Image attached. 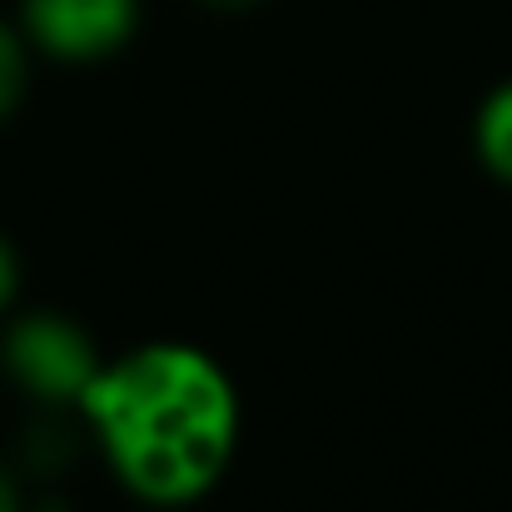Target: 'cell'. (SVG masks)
Segmentation results:
<instances>
[{"label": "cell", "instance_id": "6da1fadb", "mask_svg": "<svg viewBox=\"0 0 512 512\" xmlns=\"http://www.w3.org/2000/svg\"><path fill=\"white\" fill-rule=\"evenodd\" d=\"M95 473L135 508L189 512L234 473L249 408L234 368L194 339L115 348L75 408Z\"/></svg>", "mask_w": 512, "mask_h": 512}, {"label": "cell", "instance_id": "7a4b0ae2", "mask_svg": "<svg viewBox=\"0 0 512 512\" xmlns=\"http://www.w3.org/2000/svg\"><path fill=\"white\" fill-rule=\"evenodd\" d=\"M110 348L60 304H20L0 319V383L20 408L75 413Z\"/></svg>", "mask_w": 512, "mask_h": 512}, {"label": "cell", "instance_id": "3957f363", "mask_svg": "<svg viewBox=\"0 0 512 512\" xmlns=\"http://www.w3.org/2000/svg\"><path fill=\"white\" fill-rule=\"evenodd\" d=\"M15 20L45 65L95 70L140 40L145 0H15Z\"/></svg>", "mask_w": 512, "mask_h": 512}, {"label": "cell", "instance_id": "5b68a950", "mask_svg": "<svg viewBox=\"0 0 512 512\" xmlns=\"http://www.w3.org/2000/svg\"><path fill=\"white\" fill-rule=\"evenodd\" d=\"M473 155L498 184H512V80L483 95L473 115Z\"/></svg>", "mask_w": 512, "mask_h": 512}, {"label": "cell", "instance_id": "30bf717a", "mask_svg": "<svg viewBox=\"0 0 512 512\" xmlns=\"http://www.w3.org/2000/svg\"><path fill=\"white\" fill-rule=\"evenodd\" d=\"M204 10H219V15H244V10H259L264 0H194Z\"/></svg>", "mask_w": 512, "mask_h": 512}, {"label": "cell", "instance_id": "277c9868", "mask_svg": "<svg viewBox=\"0 0 512 512\" xmlns=\"http://www.w3.org/2000/svg\"><path fill=\"white\" fill-rule=\"evenodd\" d=\"M10 453V463L20 468V478L30 488L45 483H75L80 463H90V443L75 413H55V408H20L10 438L0 443Z\"/></svg>", "mask_w": 512, "mask_h": 512}, {"label": "cell", "instance_id": "8992f818", "mask_svg": "<svg viewBox=\"0 0 512 512\" xmlns=\"http://www.w3.org/2000/svg\"><path fill=\"white\" fill-rule=\"evenodd\" d=\"M35 65H40V55L30 50L20 20L0 15V125H10L25 110L30 85H35Z\"/></svg>", "mask_w": 512, "mask_h": 512}, {"label": "cell", "instance_id": "9c48e42d", "mask_svg": "<svg viewBox=\"0 0 512 512\" xmlns=\"http://www.w3.org/2000/svg\"><path fill=\"white\" fill-rule=\"evenodd\" d=\"M30 512H80V498L70 493V483H45L30 488Z\"/></svg>", "mask_w": 512, "mask_h": 512}, {"label": "cell", "instance_id": "ba28073f", "mask_svg": "<svg viewBox=\"0 0 512 512\" xmlns=\"http://www.w3.org/2000/svg\"><path fill=\"white\" fill-rule=\"evenodd\" d=\"M0 512H30V483L20 478L5 448H0Z\"/></svg>", "mask_w": 512, "mask_h": 512}, {"label": "cell", "instance_id": "52a82bcc", "mask_svg": "<svg viewBox=\"0 0 512 512\" xmlns=\"http://www.w3.org/2000/svg\"><path fill=\"white\" fill-rule=\"evenodd\" d=\"M25 304V254L20 244L0 229V319Z\"/></svg>", "mask_w": 512, "mask_h": 512}]
</instances>
